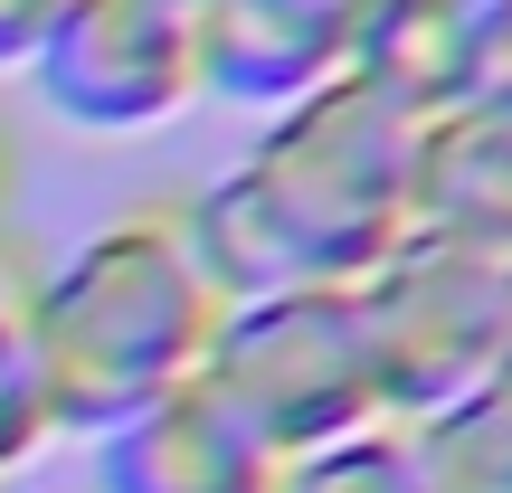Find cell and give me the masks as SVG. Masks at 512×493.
I'll list each match as a JSON object with an SVG mask.
<instances>
[{
    "instance_id": "6",
    "label": "cell",
    "mask_w": 512,
    "mask_h": 493,
    "mask_svg": "<svg viewBox=\"0 0 512 493\" xmlns=\"http://www.w3.org/2000/svg\"><path fill=\"white\" fill-rule=\"evenodd\" d=\"M370 0H190L200 29V105L275 114L351 67V29Z\"/></svg>"
},
{
    "instance_id": "15",
    "label": "cell",
    "mask_w": 512,
    "mask_h": 493,
    "mask_svg": "<svg viewBox=\"0 0 512 493\" xmlns=\"http://www.w3.org/2000/svg\"><path fill=\"white\" fill-rule=\"evenodd\" d=\"M494 380L512 389V266H503V342H494Z\"/></svg>"
},
{
    "instance_id": "4",
    "label": "cell",
    "mask_w": 512,
    "mask_h": 493,
    "mask_svg": "<svg viewBox=\"0 0 512 493\" xmlns=\"http://www.w3.org/2000/svg\"><path fill=\"white\" fill-rule=\"evenodd\" d=\"M370 332V370H380V418L408 427L427 408L465 399L475 380H494V342H503V266L456 238L408 228L380 266L351 285Z\"/></svg>"
},
{
    "instance_id": "13",
    "label": "cell",
    "mask_w": 512,
    "mask_h": 493,
    "mask_svg": "<svg viewBox=\"0 0 512 493\" xmlns=\"http://www.w3.org/2000/svg\"><path fill=\"white\" fill-rule=\"evenodd\" d=\"M57 0H0V76H19L38 57V38H48Z\"/></svg>"
},
{
    "instance_id": "7",
    "label": "cell",
    "mask_w": 512,
    "mask_h": 493,
    "mask_svg": "<svg viewBox=\"0 0 512 493\" xmlns=\"http://www.w3.org/2000/svg\"><path fill=\"white\" fill-rule=\"evenodd\" d=\"M275 456L200 380L95 437V493H266Z\"/></svg>"
},
{
    "instance_id": "9",
    "label": "cell",
    "mask_w": 512,
    "mask_h": 493,
    "mask_svg": "<svg viewBox=\"0 0 512 493\" xmlns=\"http://www.w3.org/2000/svg\"><path fill=\"white\" fill-rule=\"evenodd\" d=\"M408 228L512 266V95H475V105H456L446 124L418 133Z\"/></svg>"
},
{
    "instance_id": "16",
    "label": "cell",
    "mask_w": 512,
    "mask_h": 493,
    "mask_svg": "<svg viewBox=\"0 0 512 493\" xmlns=\"http://www.w3.org/2000/svg\"><path fill=\"white\" fill-rule=\"evenodd\" d=\"M0 219H10V143H0Z\"/></svg>"
},
{
    "instance_id": "8",
    "label": "cell",
    "mask_w": 512,
    "mask_h": 493,
    "mask_svg": "<svg viewBox=\"0 0 512 493\" xmlns=\"http://www.w3.org/2000/svg\"><path fill=\"white\" fill-rule=\"evenodd\" d=\"M351 86L399 105L408 124H446L456 105L484 95V48H475V0H370L351 29Z\"/></svg>"
},
{
    "instance_id": "10",
    "label": "cell",
    "mask_w": 512,
    "mask_h": 493,
    "mask_svg": "<svg viewBox=\"0 0 512 493\" xmlns=\"http://www.w3.org/2000/svg\"><path fill=\"white\" fill-rule=\"evenodd\" d=\"M418 493H512V389L475 380L465 399L427 408L399 427Z\"/></svg>"
},
{
    "instance_id": "12",
    "label": "cell",
    "mask_w": 512,
    "mask_h": 493,
    "mask_svg": "<svg viewBox=\"0 0 512 493\" xmlns=\"http://www.w3.org/2000/svg\"><path fill=\"white\" fill-rule=\"evenodd\" d=\"M266 493H418V475H408L399 427H361V437H342V446L285 456Z\"/></svg>"
},
{
    "instance_id": "5",
    "label": "cell",
    "mask_w": 512,
    "mask_h": 493,
    "mask_svg": "<svg viewBox=\"0 0 512 493\" xmlns=\"http://www.w3.org/2000/svg\"><path fill=\"white\" fill-rule=\"evenodd\" d=\"M19 76L67 133H162L200 105L190 0H57Z\"/></svg>"
},
{
    "instance_id": "2",
    "label": "cell",
    "mask_w": 512,
    "mask_h": 493,
    "mask_svg": "<svg viewBox=\"0 0 512 493\" xmlns=\"http://www.w3.org/2000/svg\"><path fill=\"white\" fill-rule=\"evenodd\" d=\"M209 332H219V294L190 266L171 209H114L29 275V342L57 437L95 446L133 408L190 389Z\"/></svg>"
},
{
    "instance_id": "1",
    "label": "cell",
    "mask_w": 512,
    "mask_h": 493,
    "mask_svg": "<svg viewBox=\"0 0 512 493\" xmlns=\"http://www.w3.org/2000/svg\"><path fill=\"white\" fill-rule=\"evenodd\" d=\"M418 133L427 124H408L351 76L256 114V143L171 209L190 266L209 275L219 304L285 285H361L408 238Z\"/></svg>"
},
{
    "instance_id": "11",
    "label": "cell",
    "mask_w": 512,
    "mask_h": 493,
    "mask_svg": "<svg viewBox=\"0 0 512 493\" xmlns=\"http://www.w3.org/2000/svg\"><path fill=\"white\" fill-rule=\"evenodd\" d=\"M57 446L48 418V380H38V342H29V266L0 247V475L38 465Z\"/></svg>"
},
{
    "instance_id": "14",
    "label": "cell",
    "mask_w": 512,
    "mask_h": 493,
    "mask_svg": "<svg viewBox=\"0 0 512 493\" xmlns=\"http://www.w3.org/2000/svg\"><path fill=\"white\" fill-rule=\"evenodd\" d=\"M475 48H484V95H512V0H475Z\"/></svg>"
},
{
    "instance_id": "3",
    "label": "cell",
    "mask_w": 512,
    "mask_h": 493,
    "mask_svg": "<svg viewBox=\"0 0 512 493\" xmlns=\"http://www.w3.org/2000/svg\"><path fill=\"white\" fill-rule=\"evenodd\" d=\"M200 389L275 465L313 456V446H342L361 427H389L351 285H285V294L219 304V332L200 351Z\"/></svg>"
}]
</instances>
